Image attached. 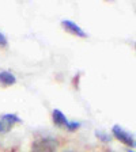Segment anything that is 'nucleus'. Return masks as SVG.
I'll use <instances>...</instances> for the list:
<instances>
[{"instance_id":"20e7f679","label":"nucleus","mask_w":136,"mask_h":152,"mask_svg":"<svg viewBox=\"0 0 136 152\" xmlns=\"http://www.w3.org/2000/svg\"><path fill=\"white\" fill-rule=\"evenodd\" d=\"M52 118H53L54 125H57V126H65V128L70 129V124L71 122L67 120L65 115H64L59 109H54V110L52 111Z\"/></svg>"},{"instance_id":"9b49d317","label":"nucleus","mask_w":136,"mask_h":152,"mask_svg":"<svg viewBox=\"0 0 136 152\" xmlns=\"http://www.w3.org/2000/svg\"><path fill=\"white\" fill-rule=\"evenodd\" d=\"M65 152H72V151H65Z\"/></svg>"},{"instance_id":"423d86ee","label":"nucleus","mask_w":136,"mask_h":152,"mask_svg":"<svg viewBox=\"0 0 136 152\" xmlns=\"http://www.w3.org/2000/svg\"><path fill=\"white\" fill-rule=\"evenodd\" d=\"M1 120L6 124H8L10 126H11L12 124L21 122V118H19L18 115H15V114H4V115H1Z\"/></svg>"},{"instance_id":"1a4fd4ad","label":"nucleus","mask_w":136,"mask_h":152,"mask_svg":"<svg viewBox=\"0 0 136 152\" xmlns=\"http://www.w3.org/2000/svg\"><path fill=\"white\" fill-rule=\"evenodd\" d=\"M97 136H98L101 140H104V141H109V140H110V137H108V136H104V134H102L101 132H97Z\"/></svg>"},{"instance_id":"6e6552de","label":"nucleus","mask_w":136,"mask_h":152,"mask_svg":"<svg viewBox=\"0 0 136 152\" xmlns=\"http://www.w3.org/2000/svg\"><path fill=\"white\" fill-rule=\"evenodd\" d=\"M0 46H7V38L3 33H0Z\"/></svg>"},{"instance_id":"f8f14e48","label":"nucleus","mask_w":136,"mask_h":152,"mask_svg":"<svg viewBox=\"0 0 136 152\" xmlns=\"http://www.w3.org/2000/svg\"><path fill=\"white\" fill-rule=\"evenodd\" d=\"M135 46H136V44H135Z\"/></svg>"},{"instance_id":"f03ea898","label":"nucleus","mask_w":136,"mask_h":152,"mask_svg":"<svg viewBox=\"0 0 136 152\" xmlns=\"http://www.w3.org/2000/svg\"><path fill=\"white\" fill-rule=\"evenodd\" d=\"M54 142L51 139H42L38 140L33 144L32 147V152H53L54 149Z\"/></svg>"},{"instance_id":"39448f33","label":"nucleus","mask_w":136,"mask_h":152,"mask_svg":"<svg viewBox=\"0 0 136 152\" xmlns=\"http://www.w3.org/2000/svg\"><path fill=\"white\" fill-rule=\"evenodd\" d=\"M16 79H15V76L12 75V73H10V72H0V84H3V86H11V84H15Z\"/></svg>"},{"instance_id":"7ed1b4c3","label":"nucleus","mask_w":136,"mask_h":152,"mask_svg":"<svg viewBox=\"0 0 136 152\" xmlns=\"http://www.w3.org/2000/svg\"><path fill=\"white\" fill-rule=\"evenodd\" d=\"M61 26L65 28L67 31H70L71 34H74V35H78V37H82V38L87 37V34H86L76 23H74L72 20H63V22H61Z\"/></svg>"},{"instance_id":"0eeeda50","label":"nucleus","mask_w":136,"mask_h":152,"mask_svg":"<svg viewBox=\"0 0 136 152\" xmlns=\"http://www.w3.org/2000/svg\"><path fill=\"white\" fill-rule=\"evenodd\" d=\"M10 128L11 126H10L8 124H6L3 120H0V132H7Z\"/></svg>"},{"instance_id":"f257e3e1","label":"nucleus","mask_w":136,"mask_h":152,"mask_svg":"<svg viewBox=\"0 0 136 152\" xmlns=\"http://www.w3.org/2000/svg\"><path fill=\"white\" fill-rule=\"evenodd\" d=\"M112 133H113V136L116 137L117 140H120L123 144L128 147H136V136L131 134L129 132L121 128L120 125H114L113 129H112Z\"/></svg>"},{"instance_id":"9d476101","label":"nucleus","mask_w":136,"mask_h":152,"mask_svg":"<svg viewBox=\"0 0 136 152\" xmlns=\"http://www.w3.org/2000/svg\"><path fill=\"white\" fill-rule=\"evenodd\" d=\"M127 152H133V151H131V149H128V151Z\"/></svg>"}]
</instances>
